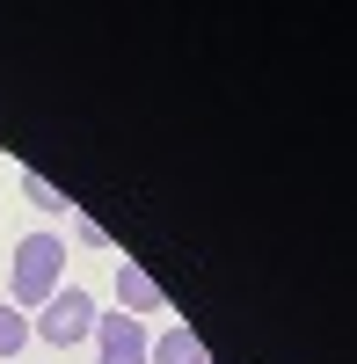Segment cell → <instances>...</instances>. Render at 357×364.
Here are the masks:
<instances>
[{"label": "cell", "instance_id": "obj_1", "mask_svg": "<svg viewBox=\"0 0 357 364\" xmlns=\"http://www.w3.org/2000/svg\"><path fill=\"white\" fill-rule=\"evenodd\" d=\"M58 277H66V240L58 233H22L15 240V269H8V306L37 314L58 291Z\"/></svg>", "mask_w": 357, "mask_h": 364}, {"label": "cell", "instance_id": "obj_2", "mask_svg": "<svg viewBox=\"0 0 357 364\" xmlns=\"http://www.w3.org/2000/svg\"><path fill=\"white\" fill-rule=\"evenodd\" d=\"M95 321H102V306H95V299H87L80 284H58L44 306L29 314V336H37V343H51V350H73V343H87V336H95Z\"/></svg>", "mask_w": 357, "mask_h": 364}, {"label": "cell", "instance_id": "obj_3", "mask_svg": "<svg viewBox=\"0 0 357 364\" xmlns=\"http://www.w3.org/2000/svg\"><path fill=\"white\" fill-rule=\"evenodd\" d=\"M95 357L102 364H146V321H132V314H110V321H95Z\"/></svg>", "mask_w": 357, "mask_h": 364}, {"label": "cell", "instance_id": "obj_4", "mask_svg": "<svg viewBox=\"0 0 357 364\" xmlns=\"http://www.w3.org/2000/svg\"><path fill=\"white\" fill-rule=\"evenodd\" d=\"M146 364H204V343H197V328L168 321L161 336H146Z\"/></svg>", "mask_w": 357, "mask_h": 364}, {"label": "cell", "instance_id": "obj_5", "mask_svg": "<svg viewBox=\"0 0 357 364\" xmlns=\"http://www.w3.org/2000/svg\"><path fill=\"white\" fill-rule=\"evenodd\" d=\"M117 306L139 321V314H168V299H161V284L146 277L139 262H124V269H117Z\"/></svg>", "mask_w": 357, "mask_h": 364}, {"label": "cell", "instance_id": "obj_6", "mask_svg": "<svg viewBox=\"0 0 357 364\" xmlns=\"http://www.w3.org/2000/svg\"><path fill=\"white\" fill-rule=\"evenodd\" d=\"M29 343H37V336H29V314H22V306H8V299H0V357H22Z\"/></svg>", "mask_w": 357, "mask_h": 364}, {"label": "cell", "instance_id": "obj_7", "mask_svg": "<svg viewBox=\"0 0 357 364\" xmlns=\"http://www.w3.org/2000/svg\"><path fill=\"white\" fill-rule=\"evenodd\" d=\"M22 197L37 204V211H51V219H58V211H73V197H66V190H51L44 175H22Z\"/></svg>", "mask_w": 357, "mask_h": 364}, {"label": "cell", "instance_id": "obj_8", "mask_svg": "<svg viewBox=\"0 0 357 364\" xmlns=\"http://www.w3.org/2000/svg\"><path fill=\"white\" fill-rule=\"evenodd\" d=\"M73 240H80V248H110V233H102L95 219H73Z\"/></svg>", "mask_w": 357, "mask_h": 364}, {"label": "cell", "instance_id": "obj_9", "mask_svg": "<svg viewBox=\"0 0 357 364\" xmlns=\"http://www.w3.org/2000/svg\"><path fill=\"white\" fill-rule=\"evenodd\" d=\"M204 364H212V357H204Z\"/></svg>", "mask_w": 357, "mask_h": 364}]
</instances>
